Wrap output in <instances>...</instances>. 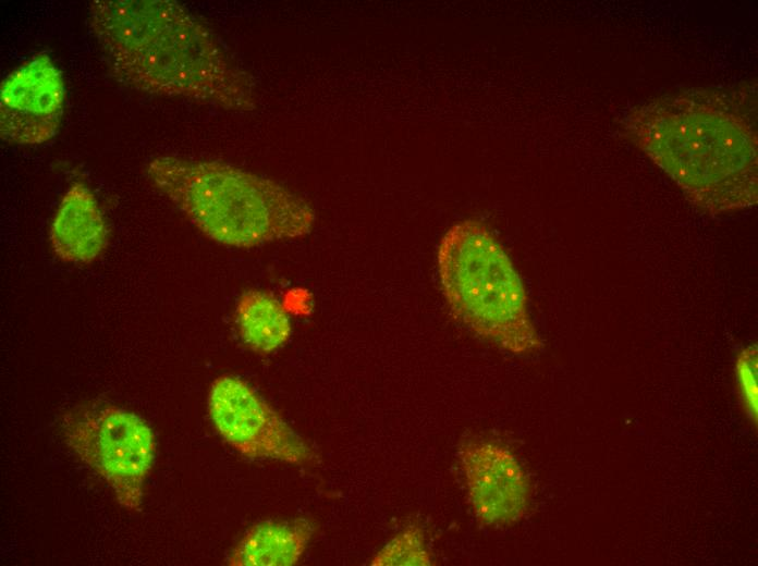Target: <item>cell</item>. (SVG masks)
<instances>
[{
    "label": "cell",
    "instance_id": "1",
    "mask_svg": "<svg viewBox=\"0 0 758 566\" xmlns=\"http://www.w3.org/2000/svg\"><path fill=\"white\" fill-rule=\"evenodd\" d=\"M87 21L120 83L232 111L256 106L249 76L209 29L172 0H93Z\"/></svg>",
    "mask_w": 758,
    "mask_h": 566
},
{
    "label": "cell",
    "instance_id": "2",
    "mask_svg": "<svg viewBox=\"0 0 758 566\" xmlns=\"http://www.w3.org/2000/svg\"><path fill=\"white\" fill-rule=\"evenodd\" d=\"M623 131L699 209L757 204V135L731 101L710 93L657 98L631 109Z\"/></svg>",
    "mask_w": 758,
    "mask_h": 566
},
{
    "label": "cell",
    "instance_id": "3",
    "mask_svg": "<svg viewBox=\"0 0 758 566\" xmlns=\"http://www.w3.org/2000/svg\"><path fill=\"white\" fill-rule=\"evenodd\" d=\"M146 175L205 236L229 247L303 237L316 220L282 185L228 163L158 156Z\"/></svg>",
    "mask_w": 758,
    "mask_h": 566
},
{
    "label": "cell",
    "instance_id": "4",
    "mask_svg": "<svg viewBox=\"0 0 758 566\" xmlns=\"http://www.w3.org/2000/svg\"><path fill=\"white\" fill-rule=\"evenodd\" d=\"M436 263L445 303L469 331L515 356L541 348L523 282L481 221L465 219L451 225L438 243Z\"/></svg>",
    "mask_w": 758,
    "mask_h": 566
},
{
    "label": "cell",
    "instance_id": "5",
    "mask_svg": "<svg viewBox=\"0 0 758 566\" xmlns=\"http://www.w3.org/2000/svg\"><path fill=\"white\" fill-rule=\"evenodd\" d=\"M69 447L113 490L119 504L138 512L155 457L150 427L112 405L77 406L61 418Z\"/></svg>",
    "mask_w": 758,
    "mask_h": 566
},
{
    "label": "cell",
    "instance_id": "6",
    "mask_svg": "<svg viewBox=\"0 0 758 566\" xmlns=\"http://www.w3.org/2000/svg\"><path fill=\"white\" fill-rule=\"evenodd\" d=\"M210 419L222 439L241 455L306 465L317 458L309 445L244 380L218 377L208 395Z\"/></svg>",
    "mask_w": 758,
    "mask_h": 566
},
{
    "label": "cell",
    "instance_id": "7",
    "mask_svg": "<svg viewBox=\"0 0 758 566\" xmlns=\"http://www.w3.org/2000/svg\"><path fill=\"white\" fill-rule=\"evenodd\" d=\"M64 103L61 71L48 53L34 54L1 82V139L22 146L49 142L59 131Z\"/></svg>",
    "mask_w": 758,
    "mask_h": 566
},
{
    "label": "cell",
    "instance_id": "8",
    "mask_svg": "<svg viewBox=\"0 0 758 566\" xmlns=\"http://www.w3.org/2000/svg\"><path fill=\"white\" fill-rule=\"evenodd\" d=\"M457 458L468 502L479 525L510 527L524 518L530 505V481L508 447L469 439L460 445Z\"/></svg>",
    "mask_w": 758,
    "mask_h": 566
},
{
    "label": "cell",
    "instance_id": "9",
    "mask_svg": "<svg viewBox=\"0 0 758 566\" xmlns=\"http://www.w3.org/2000/svg\"><path fill=\"white\" fill-rule=\"evenodd\" d=\"M108 226L94 193L73 183L54 212L49 227L53 254L62 261L86 264L95 261L108 244Z\"/></svg>",
    "mask_w": 758,
    "mask_h": 566
},
{
    "label": "cell",
    "instance_id": "10",
    "mask_svg": "<svg viewBox=\"0 0 758 566\" xmlns=\"http://www.w3.org/2000/svg\"><path fill=\"white\" fill-rule=\"evenodd\" d=\"M314 527L305 518L253 525L228 557L231 566H292L306 551Z\"/></svg>",
    "mask_w": 758,
    "mask_h": 566
},
{
    "label": "cell",
    "instance_id": "11",
    "mask_svg": "<svg viewBox=\"0 0 758 566\" xmlns=\"http://www.w3.org/2000/svg\"><path fill=\"white\" fill-rule=\"evenodd\" d=\"M235 320L245 345L259 354L273 353L291 335V322L284 308L262 291L249 290L240 296Z\"/></svg>",
    "mask_w": 758,
    "mask_h": 566
},
{
    "label": "cell",
    "instance_id": "12",
    "mask_svg": "<svg viewBox=\"0 0 758 566\" xmlns=\"http://www.w3.org/2000/svg\"><path fill=\"white\" fill-rule=\"evenodd\" d=\"M371 566H430L432 556L418 524H409L388 541L369 561Z\"/></svg>",
    "mask_w": 758,
    "mask_h": 566
},
{
    "label": "cell",
    "instance_id": "13",
    "mask_svg": "<svg viewBox=\"0 0 758 566\" xmlns=\"http://www.w3.org/2000/svg\"><path fill=\"white\" fill-rule=\"evenodd\" d=\"M758 350L750 345L741 350L735 361V372L742 406L746 417L757 426L758 422Z\"/></svg>",
    "mask_w": 758,
    "mask_h": 566
}]
</instances>
